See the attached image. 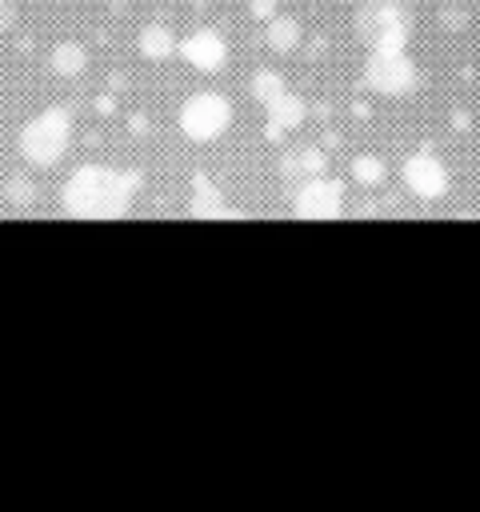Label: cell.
<instances>
[{"mask_svg":"<svg viewBox=\"0 0 480 512\" xmlns=\"http://www.w3.org/2000/svg\"><path fill=\"white\" fill-rule=\"evenodd\" d=\"M404 180H408V188H412L416 196H424V200H436V196L448 192V172H444V164H440L436 156H424V152L404 164Z\"/></svg>","mask_w":480,"mask_h":512,"instance_id":"obj_1","label":"cell"},{"mask_svg":"<svg viewBox=\"0 0 480 512\" xmlns=\"http://www.w3.org/2000/svg\"><path fill=\"white\" fill-rule=\"evenodd\" d=\"M412 64L396 52V48H384V56L380 60H372V84L380 88V92H388V96H396V92H408L412 88Z\"/></svg>","mask_w":480,"mask_h":512,"instance_id":"obj_2","label":"cell"},{"mask_svg":"<svg viewBox=\"0 0 480 512\" xmlns=\"http://www.w3.org/2000/svg\"><path fill=\"white\" fill-rule=\"evenodd\" d=\"M188 120H192V132H200V136H212V132H220L224 128V120H228V108L220 104V100H196V108L188 112Z\"/></svg>","mask_w":480,"mask_h":512,"instance_id":"obj_3","label":"cell"},{"mask_svg":"<svg viewBox=\"0 0 480 512\" xmlns=\"http://www.w3.org/2000/svg\"><path fill=\"white\" fill-rule=\"evenodd\" d=\"M356 172H360V180H368V184H376V180L384 176V168H380V160H368V156H364V160L356 164Z\"/></svg>","mask_w":480,"mask_h":512,"instance_id":"obj_4","label":"cell"},{"mask_svg":"<svg viewBox=\"0 0 480 512\" xmlns=\"http://www.w3.org/2000/svg\"><path fill=\"white\" fill-rule=\"evenodd\" d=\"M292 32H296L292 24H276V28H272V40H276V44H292Z\"/></svg>","mask_w":480,"mask_h":512,"instance_id":"obj_5","label":"cell"}]
</instances>
